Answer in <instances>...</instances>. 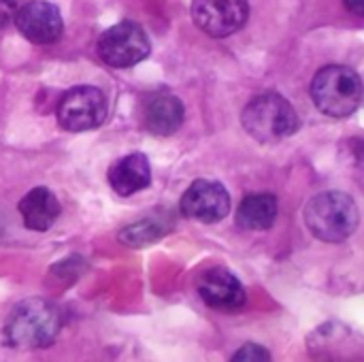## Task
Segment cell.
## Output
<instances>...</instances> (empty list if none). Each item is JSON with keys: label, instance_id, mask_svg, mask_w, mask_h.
I'll list each match as a JSON object with an SVG mask.
<instances>
[{"label": "cell", "instance_id": "ba28073f", "mask_svg": "<svg viewBox=\"0 0 364 362\" xmlns=\"http://www.w3.org/2000/svg\"><path fill=\"white\" fill-rule=\"evenodd\" d=\"M179 209L186 218L203 224H218L230 211V194L220 181L196 179L181 196Z\"/></svg>", "mask_w": 364, "mask_h": 362}, {"label": "cell", "instance_id": "4fadbf2b", "mask_svg": "<svg viewBox=\"0 0 364 362\" xmlns=\"http://www.w3.org/2000/svg\"><path fill=\"white\" fill-rule=\"evenodd\" d=\"M21 222L26 228L34 230V233H45L49 230L58 215H60V203L55 198V194L47 188H32L17 205Z\"/></svg>", "mask_w": 364, "mask_h": 362}, {"label": "cell", "instance_id": "ac0fdd59", "mask_svg": "<svg viewBox=\"0 0 364 362\" xmlns=\"http://www.w3.org/2000/svg\"><path fill=\"white\" fill-rule=\"evenodd\" d=\"M346 6L356 15H363V0H346Z\"/></svg>", "mask_w": 364, "mask_h": 362}, {"label": "cell", "instance_id": "52a82bcc", "mask_svg": "<svg viewBox=\"0 0 364 362\" xmlns=\"http://www.w3.org/2000/svg\"><path fill=\"white\" fill-rule=\"evenodd\" d=\"M250 17L247 0H192V19L209 36L224 38L239 32Z\"/></svg>", "mask_w": 364, "mask_h": 362}, {"label": "cell", "instance_id": "8fae6325", "mask_svg": "<svg viewBox=\"0 0 364 362\" xmlns=\"http://www.w3.org/2000/svg\"><path fill=\"white\" fill-rule=\"evenodd\" d=\"M186 117V107L179 96L171 92L151 94L143 107V124L151 134L171 137L175 134Z\"/></svg>", "mask_w": 364, "mask_h": 362}, {"label": "cell", "instance_id": "5bb4252c", "mask_svg": "<svg viewBox=\"0 0 364 362\" xmlns=\"http://www.w3.org/2000/svg\"><path fill=\"white\" fill-rule=\"evenodd\" d=\"M279 213L275 194L258 192L241 201L237 209V226L243 230H269L273 228Z\"/></svg>", "mask_w": 364, "mask_h": 362}, {"label": "cell", "instance_id": "2e32d148", "mask_svg": "<svg viewBox=\"0 0 364 362\" xmlns=\"http://www.w3.org/2000/svg\"><path fill=\"white\" fill-rule=\"evenodd\" d=\"M247 361H271V354L267 348L256 346V344H245L243 348L237 350V354L232 356V362H247Z\"/></svg>", "mask_w": 364, "mask_h": 362}, {"label": "cell", "instance_id": "6da1fadb", "mask_svg": "<svg viewBox=\"0 0 364 362\" xmlns=\"http://www.w3.org/2000/svg\"><path fill=\"white\" fill-rule=\"evenodd\" d=\"M62 329L60 309L45 299H28L13 307L4 324V339L13 348L43 350L55 344Z\"/></svg>", "mask_w": 364, "mask_h": 362}, {"label": "cell", "instance_id": "30bf717a", "mask_svg": "<svg viewBox=\"0 0 364 362\" xmlns=\"http://www.w3.org/2000/svg\"><path fill=\"white\" fill-rule=\"evenodd\" d=\"M200 299L220 312H239L247 303V292L239 277L222 267L209 269L198 282Z\"/></svg>", "mask_w": 364, "mask_h": 362}, {"label": "cell", "instance_id": "5b68a950", "mask_svg": "<svg viewBox=\"0 0 364 362\" xmlns=\"http://www.w3.org/2000/svg\"><path fill=\"white\" fill-rule=\"evenodd\" d=\"M109 113L107 96L96 85H77L64 92L58 102V124L66 132H87L98 128Z\"/></svg>", "mask_w": 364, "mask_h": 362}, {"label": "cell", "instance_id": "3957f363", "mask_svg": "<svg viewBox=\"0 0 364 362\" xmlns=\"http://www.w3.org/2000/svg\"><path fill=\"white\" fill-rule=\"evenodd\" d=\"M241 124L258 143L273 145L296 134L301 128V117L290 100H286L282 94L269 92L254 96L245 105Z\"/></svg>", "mask_w": 364, "mask_h": 362}, {"label": "cell", "instance_id": "9c48e42d", "mask_svg": "<svg viewBox=\"0 0 364 362\" xmlns=\"http://www.w3.org/2000/svg\"><path fill=\"white\" fill-rule=\"evenodd\" d=\"M15 26L34 45H51L64 32L60 9L47 0H32L15 11Z\"/></svg>", "mask_w": 364, "mask_h": 362}, {"label": "cell", "instance_id": "8992f818", "mask_svg": "<svg viewBox=\"0 0 364 362\" xmlns=\"http://www.w3.org/2000/svg\"><path fill=\"white\" fill-rule=\"evenodd\" d=\"M96 49L105 64L113 68H130L149 55L151 43L139 23L119 21L100 34Z\"/></svg>", "mask_w": 364, "mask_h": 362}, {"label": "cell", "instance_id": "7a4b0ae2", "mask_svg": "<svg viewBox=\"0 0 364 362\" xmlns=\"http://www.w3.org/2000/svg\"><path fill=\"white\" fill-rule=\"evenodd\" d=\"M360 222L356 201L339 190L316 194L305 205V224L311 235L324 243H341L350 239Z\"/></svg>", "mask_w": 364, "mask_h": 362}, {"label": "cell", "instance_id": "9a60e30c", "mask_svg": "<svg viewBox=\"0 0 364 362\" xmlns=\"http://www.w3.org/2000/svg\"><path fill=\"white\" fill-rule=\"evenodd\" d=\"M162 235H164L162 224H158L154 220H143V222H136V224L124 228L119 233V241L130 245V247H141V245L158 241Z\"/></svg>", "mask_w": 364, "mask_h": 362}, {"label": "cell", "instance_id": "e0dca14e", "mask_svg": "<svg viewBox=\"0 0 364 362\" xmlns=\"http://www.w3.org/2000/svg\"><path fill=\"white\" fill-rule=\"evenodd\" d=\"M15 2L13 0H0V28H4L13 17H15Z\"/></svg>", "mask_w": 364, "mask_h": 362}, {"label": "cell", "instance_id": "277c9868", "mask_svg": "<svg viewBox=\"0 0 364 362\" xmlns=\"http://www.w3.org/2000/svg\"><path fill=\"white\" fill-rule=\"evenodd\" d=\"M311 100L328 117H350L363 102L360 75L343 64L320 68L311 81Z\"/></svg>", "mask_w": 364, "mask_h": 362}, {"label": "cell", "instance_id": "7c38bea8", "mask_svg": "<svg viewBox=\"0 0 364 362\" xmlns=\"http://www.w3.org/2000/svg\"><path fill=\"white\" fill-rule=\"evenodd\" d=\"M109 186L119 196H132L151 183V166L145 154H128L119 158L107 173Z\"/></svg>", "mask_w": 364, "mask_h": 362}]
</instances>
